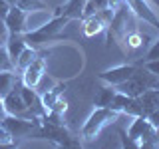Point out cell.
<instances>
[{"instance_id": "6da1fadb", "label": "cell", "mask_w": 159, "mask_h": 149, "mask_svg": "<svg viewBox=\"0 0 159 149\" xmlns=\"http://www.w3.org/2000/svg\"><path fill=\"white\" fill-rule=\"evenodd\" d=\"M68 22H72V20H68L66 16H52L50 20H46L42 26L24 32L22 34V36H24V42H26L28 46H32V48L38 50L40 46H44V44L56 40L60 36V32L68 26Z\"/></svg>"}, {"instance_id": "7a4b0ae2", "label": "cell", "mask_w": 159, "mask_h": 149, "mask_svg": "<svg viewBox=\"0 0 159 149\" xmlns=\"http://www.w3.org/2000/svg\"><path fill=\"white\" fill-rule=\"evenodd\" d=\"M131 18H133L131 8L127 6L125 0H121L116 6L111 22H109L107 28H106V46H109L111 40L117 42L119 46H123V40H125L127 32H131Z\"/></svg>"}, {"instance_id": "3957f363", "label": "cell", "mask_w": 159, "mask_h": 149, "mask_svg": "<svg viewBox=\"0 0 159 149\" xmlns=\"http://www.w3.org/2000/svg\"><path fill=\"white\" fill-rule=\"evenodd\" d=\"M34 139H48L58 147H78L80 141L74 139L72 131L64 125V123H52L40 119V125L34 133Z\"/></svg>"}, {"instance_id": "277c9868", "label": "cell", "mask_w": 159, "mask_h": 149, "mask_svg": "<svg viewBox=\"0 0 159 149\" xmlns=\"http://www.w3.org/2000/svg\"><path fill=\"white\" fill-rule=\"evenodd\" d=\"M117 117H119V113L113 111V109H109V107H96L88 115L86 123L82 125L80 135H82L84 141H92V139H96L99 135V131H102L106 125L117 121Z\"/></svg>"}, {"instance_id": "5b68a950", "label": "cell", "mask_w": 159, "mask_h": 149, "mask_svg": "<svg viewBox=\"0 0 159 149\" xmlns=\"http://www.w3.org/2000/svg\"><path fill=\"white\" fill-rule=\"evenodd\" d=\"M2 123L6 125V129L12 133L14 137H32L40 125V119H30V117H18V115H4Z\"/></svg>"}, {"instance_id": "8992f818", "label": "cell", "mask_w": 159, "mask_h": 149, "mask_svg": "<svg viewBox=\"0 0 159 149\" xmlns=\"http://www.w3.org/2000/svg\"><path fill=\"white\" fill-rule=\"evenodd\" d=\"M2 103H4V109H6L8 115H18V117H30V119H40L36 117L32 111H30V107L26 106V102H24L22 93H20V84L16 88L12 89V92L8 93V96L2 97Z\"/></svg>"}, {"instance_id": "52a82bcc", "label": "cell", "mask_w": 159, "mask_h": 149, "mask_svg": "<svg viewBox=\"0 0 159 149\" xmlns=\"http://www.w3.org/2000/svg\"><path fill=\"white\" fill-rule=\"evenodd\" d=\"M109 109L117 111L119 115H121V113L131 115V117L143 115V107H141V103H139V99L133 97V96H127V93H123V92H116L111 103H109Z\"/></svg>"}, {"instance_id": "ba28073f", "label": "cell", "mask_w": 159, "mask_h": 149, "mask_svg": "<svg viewBox=\"0 0 159 149\" xmlns=\"http://www.w3.org/2000/svg\"><path fill=\"white\" fill-rule=\"evenodd\" d=\"M135 68H137V64H121V66L107 68L99 74V82H103L106 86L117 88L119 84H123L125 79L131 78V74L135 72Z\"/></svg>"}, {"instance_id": "9c48e42d", "label": "cell", "mask_w": 159, "mask_h": 149, "mask_svg": "<svg viewBox=\"0 0 159 149\" xmlns=\"http://www.w3.org/2000/svg\"><path fill=\"white\" fill-rule=\"evenodd\" d=\"M127 6L131 8L133 16H135L137 20H141L143 24H149L151 28L159 30V18L155 14V10L151 8V4L147 2V0H125Z\"/></svg>"}, {"instance_id": "30bf717a", "label": "cell", "mask_w": 159, "mask_h": 149, "mask_svg": "<svg viewBox=\"0 0 159 149\" xmlns=\"http://www.w3.org/2000/svg\"><path fill=\"white\" fill-rule=\"evenodd\" d=\"M44 74H46V60L36 56L28 68L22 70V84H26L30 88H38V84L44 78Z\"/></svg>"}, {"instance_id": "8fae6325", "label": "cell", "mask_w": 159, "mask_h": 149, "mask_svg": "<svg viewBox=\"0 0 159 149\" xmlns=\"http://www.w3.org/2000/svg\"><path fill=\"white\" fill-rule=\"evenodd\" d=\"M4 22H6V28L10 34H24L26 32V22H28V12H24L20 6L14 4V6H10Z\"/></svg>"}, {"instance_id": "7c38bea8", "label": "cell", "mask_w": 159, "mask_h": 149, "mask_svg": "<svg viewBox=\"0 0 159 149\" xmlns=\"http://www.w3.org/2000/svg\"><path fill=\"white\" fill-rule=\"evenodd\" d=\"M88 0H68L62 6H56L52 16H66L68 20H82L84 18V8Z\"/></svg>"}, {"instance_id": "4fadbf2b", "label": "cell", "mask_w": 159, "mask_h": 149, "mask_svg": "<svg viewBox=\"0 0 159 149\" xmlns=\"http://www.w3.org/2000/svg\"><path fill=\"white\" fill-rule=\"evenodd\" d=\"M106 28H107V24L102 20V16H99L98 12L89 14V16H86V18H82V32H84L86 38L98 36V34L106 32Z\"/></svg>"}, {"instance_id": "5bb4252c", "label": "cell", "mask_w": 159, "mask_h": 149, "mask_svg": "<svg viewBox=\"0 0 159 149\" xmlns=\"http://www.w3.org/2000/svg\"><path fill=\"white\" fill-rule=\"evenodd\" d=\"M20 82H22V76H18L16 70H4V72H0V99L4 96H8Z\"/></svg>"}, {"instance_id": "9a60e30c", "label": "cell", "mask_w": 159, "mask_h": 149, "mask_svg": "<svg viewBox=\"0 0 159 149\" xmlns=\"http://www.w3.org/2000/svg\"><path fill=\"white\" fill-rule=\"evenodd\" d=\"M137 99L143 107V115L147 117L153 109L159 107V89H145L141 96H137Z\"/></svg>"}, {"instance_id": "2e32d148", "label": "cell", "mask_w": 159, "mask_h": 149, "mask_svg": "<svg viewBox=\"0 0 159 149\" xmlns=\"http://www.w3.org/2000/svg\"><path fill=\"white\" fill-rule=\"evenodd\" d=\"M6 46V50H8V56L12 58V62H14V66H16V60H18V56L22 54V50L28 46L26 42H24V36L22 34H10L8 36V42L4 44Z\"/></svg>"}, {"instance_id": "e0dca14e", "label": "cell", "mask_w": 159, "mask_h": 149, "mask_svg": "<svg viewBox=\"0 0 159 149\" xmlns=\"http://www.w3.org/2000/svg\"><path fill=\"white\" fill-rule=\"evenodd\" d=\"M64 89H66V84H56V86L50 88L48 92H44L42 96H40V97H42V106H44V109H50V107H52L54 102L62 97Z\"/></svg>"}, {"instance_id": "ac0fdd59", "label": "cell", "mask_w": 159, "mask_h": 149, "mask_svg": "<svg viewBox=\"0 0 159 149\" xmlns=\"http://www.w3.org/2000/svg\"><path fill=\"white\" fill-rule=\"evenodd\" d=\"M116 92H117V89L113 88V86L102 88V89H99V93L96 96V102H93V103H96V107H109V103H111Z\"/></svg>"}, {"instance_id": "d6986e66", "label": "cell", "mask_w": 159, "mask_h": 149, "mask_svg": "<svg viewBox=\"0 0 159 149\" xmlns=\"http://www.w3.org/2000/svg\"><path fill=\"white\" fill-rule=\"evenodd\" d=\"M38 56V52H36V48H32V46H26L22 50V54L18 56V60H16V70H20L22 72L24 68H28L30 64L34 62V58Z\"/></svg>"}, {"instance_id": "ffe728a7", "label": "cell", "mask_w": 159, "mask_h": 149, "mask_svg": "<svg viewBox=\"0 0 159 149\" xmlns=\"http://www.w3.org/2000/svg\"><path fill=\"white\" fill-rule=\"evenodd\" d=\"M16 6H20L24 12H36V10H52L44 0H18Z\"/></svg>"}, {"instance_id": "44dd1931", "label": "cell", "mask_w": 159, "mask_h": 149, "mask_svg": "<svg viewBox=\"0 0 159 149\" xmlns=\"http://www.w3.org/2000/svg\"><path fill=\"white\" fill-rule=\"evenodd\" d=\"M4 70H16V66H14L12 58L8 56L6 46H0V72H4Z\"/></svg>"}, {"instance_id": "7402d4cb", "label": "cell", "mask_w": 159, "mask_h": 149, "mask_svg": "<svg viewBox=\"0 0 159 149\" xmlns=\"http://www.w3.org/2000/svg\"><path fill=\"white\" fill-rule=\"evenodd\" d=\"M14 143V135L6 129L2 121H0V145H12Z\"/></svg>"}, {"instance_id": "603a6c76", "label": "cell", "mask_w": 159, "mask_h": 149, "mask_svg": "<svg viewBox=\"0 0 159 149\" xmlns=\"http://www.w3.org/2000/svg\"><path fill=\"white\" fill-rule=\"evenodd\" d=\"M66 109H68V102L60 97V99H56V102H54L52 107L46 109V111H54V113H58V115H64V113H66Z\"/></svg>"}, {"instance_id": "cb8c5ba5", "label": "cell", "mask_w": 159, "mask_h": 149, "mask_svg": "<svg viewBox=\"0 0 159 149\" xmlns=\"http://www.w3.org/2000/svg\"><path fill=\"white\" fill-rule=\"evenodd\" d=\"M139 66H143L145 70H149L151 74L159 76V58L157 60H141V62H139Z\"/></svg>"}, {"instance_id": "d4e9b609", "label": "cell", "mask_w": 159, "mask_h": 149, "mask_svg": "<svg viewBox=\"0 0 159 149\" xmlns=\"http://www.w3.org/2000/svg\"><path fill=\"white\" fill-rule=\"evenodd\" d=\"M159 58V38L153 40V44L149 46V50L145 52V58L143 60H157Z\"/></svg>"}, {"instance_id": "484cf974", "label": "cell", "mask_w": 159, "mask_h": 149, "mask_svg": "<svg viewBox=\"0 0 159 149\" xmlns=\"http://www.w3.org/2000/svg\"><path fill=\"white\" fill-rule=\"evenodd\" d=\"M8 28H6V22H4V18H0V46H4V44L8 42Z\"/></svg>"}, {"instance_id": "4316f807", "label": "cell", "mask_w": 159, "mask_h": 149, "mask_svg": "<svg viewBox=\"0 0 159 149\" xmlns=\"http://www.w3.org/2000/svg\"><path fill=\"white\" fill-rule=\"evenodd\" d=\"M147 119L151 121V125H153V127H159V107H157V109H153V111L147 115Z\"/></svg>"}, {"instance_id": "83f0119b", "label": "cell", "mask_w": 159, "mask_h": 149, "mask_svg": "<svg viewBox=\"0 0 159 149\" xmlns=\"http://www.w3.org/2000/svg\"><path fill=\"white\" fill-rule=\"evenodd\" d=\"M8 10H10V2L8 0H0V18H6Z\"/></svg>"}, {"instance_id": "f1b7e54d", "label": "cell", "mask_w": 159, "mask_h": 149, "mask_svg": "<svg viewBox=\"0 0 159 149\" xmlns=\"http://www.w3.org/2000/svg\"><path fill=\"white\" fill-rule=\"evenodd\" d=\"M155 141H157V147H159V127H155Z\"/></svg>"}, {"instance_id": "f546056e", "label": "cell", "mask_w": 159, "mask_h": 149, "mask_svg": "<svg viewBox=\"0 0 159 149\" xmlns=\"http://www.w3.org/2000/svg\"><path fill=\"white\" fill-rule=\"evenodd\" d=\"M10 2V6H14V4H18V0H8Z\"/></svg>"}, {"instance_id": "4dcf8cb0", "label": "cell", "mask_w": 159, "mask_h": 149, "mask_svg": "<svg viewBox=\"0 0 159 149\" xmlns=\"http://www.w3.org/2000/svg\"><path fill=\"white\" fill-rule=\"evenodd\" d=\"M153 2H155V4H157V6H159V0H153Z\"/></svg>"}]
</instances>
